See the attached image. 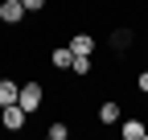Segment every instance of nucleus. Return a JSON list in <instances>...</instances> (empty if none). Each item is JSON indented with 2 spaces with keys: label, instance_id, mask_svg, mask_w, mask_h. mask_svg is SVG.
Returning a JSON list of instances; mask_svg holds the SVG:
<instances>
[{
  "label": "nucleus",
  "instance_id": "obj_1",
  "mask_svg": "<svg viewBox=\"0 0 148 140\" xmlns=\"http://www.w3.org/2000/svg\"><path fill=\"white\" fill-rule=\"evenodd\" d=\"M41 82H25L21 86V95H16V103H21V107H25V115H33V111H41Z\"/></svg>",
  "mask_w": 148,
  "mask_h": 140
},
{
  "label": "nucleus",
  "instance_id": "obj_2",
  "mask_svg": "<svg viewBox=\"0 0 148 140\" xmlns=\"http://www.w3.org/2000/svg\"><path fill=\"white\" fill-rule=\"evenodd\" d=\"M25 107H21V103H8V107H0V128H8V132H21L25 128Z\"/></svg>",
  "mask_w": 148,
  "mask_h": 140
},
{
  "label": "nucleus",
  "instance_id": "obj_3",
  "mask_svg": "<svg viewBox=\"0 0 148 140\" xmlns=\"http://www.w3.org/2000/svg\"><path fill=\"white\" fill-rule=\"evenodd\" d=\"M0 21L4 25H21L25 21V4L21 0H4V4H0Z\"/></svg>",
  "mask_w": 148,
  "mask_h": 140
},
{
  "label": "nucleus",
  "instance_id": "obj_4",
  "mask_svg": "<svg viewBox=\"0 0 148 140\" xmlns=\"http://www.w3.org/2000/svg\"><path fill=\"white\" fill-rule=\"evenodd\" d=\"M95 115H99V124H107V128H111V124H119V119H123V111H119V103H115V99H103Z\"/></svg>",
  "mask_w": 148,
  "mask_h": 140
},
{
  "label": "nucleus",
  "instance_id": "obj_5",
  "mask_svg": "<svg viewBox=\"0 0 148 140\" xmlns=\"http://www.w3.org/2000/svg\"><path fill=\"white\" fill-rule=\"evenodd\" d=\"M70 54L90 58V54H95V33H74V37H70Z\"/></svg>",
  "mask_w": 148,
  "mask_h": 140
},
{
  "label": "nucleus",
  "instance_id": "obj_6",
  "mask_svg": "<svg viewBox=\"0 0 148 140\" xmlns=\"http://www.w3.org/2000/svg\"><path fill=\"white\" fill-rule=\"evenodd\" d=\"M119 132H123V140H144V124H140V119H119Z\"/></svg>",
  "mask_w": 148,
  "mask_h": 140
},
{
  "label": "nucleus",
  "instance_id": "obj_7",
  "mask_svg": "<svg viewBox=\"0 0 148 140\" xmlns=\"http://www.w3.org/2000/svg\"><path fill=\"white\" fill-rule=\"evenodd\" d=\"M16 95H21V86H16L12 78H0V107H8V103H16Z\"/></svg>",
  "mask_w": 148,
  "mask_h": 140
},
{
  "label": "nucleus",
  "instance_id": "obj_8",
  "mask_svg": "<svg viewBox=\"0 0 148 140\" xmlns=\"http://www.w3.org/2000/svg\"><path fill=\"white\" fill-rule=\"evenodd\" d=\"M49 62L58 66V70H70V62H74V54H70V45H58V49H53V54H49Z\"/></svg>",
  "mask_w": 148,
  "mask_h": 140
},
{
  "label": "nucleus",
  "instance_id": "obj_9",
  "mask_svg": "<svg viewBox=\"0 0 148 140\" xmlns=\"http://www.w3.org/2000/svg\"><path fill=\"white\" fill-rule=\"evenodd\" d=\"M49 140H70V124H62V119L49 124Z\"/></svg>",
  "mask_w": 148,
  "mask_h": 140
},
{
  "label": "nucleus",
  "instance_id": "obj_10",
  "mask_svg": "<svg viewBox=\"0 0 148 140\" xmlns=\"http://www.w3.org/2000/svg\"><path fill=\"white\" fill-rule=\"evenodd\" d=\"M21 4H25V12H41V8H45V0H21Z\"/></svg>",
  "mask_w": 148,
  "mask_h": 140
},
{
  "label": "nucleus",
  "instance_id": "obj_11",
  "mask_svg": "<svg viewBox=\"0 0 148 140\" xmlns=\"http://www.w3.org/2000/svg\"><path fill=\"white\" fill-rule=\"evenodd\" d=\"M136 86H140L144 95H148V70H140V74H136Z\"/></svg>",
  "mask_w": 148,
  "mask_h": 140
}]
</instances>
